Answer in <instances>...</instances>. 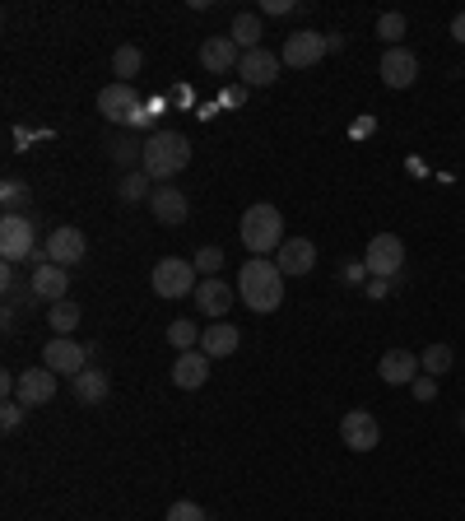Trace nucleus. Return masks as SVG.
<instances>
[{"label":"nucleus","instance_id":"obj_13","mask_svg":"<svg viewBox=\"0 0 465 521\" xmlns=\"http://www.w3.org/2000/svg\"><path fill=\"white\" fill-rule=\"evenodd\" d=\"M56 387H61V377H56L52 368H28V373H19V391H14V401L33 410V405L56 401Z\"/></svg>","mask_w":465,"mask_h":521},{"label":"nucleus","instance_id":"obj_31","mask_svg":"<svg viewBox=\"0 0 465 521\" xmlns=\"http://www.w3.org/2000/svg\"><path fill=\"white\" fill-rule=\"evenodd\" d=\"M149 182H154V177H149L145 168H140V173H126V177H121V201H140V196H154V191H149Z\"/></svg>","mask_w":465,"mask_h":521},{"label":"nucleus","instance_id":"obj_14","mask_svg":"<svg viewBox=\"0 0 465 521\" xmlns=\"http://www.w3.org/2000/svg\"><path fill=\"white\" fill-rule=\"evenodd\" d=\"M419 80V56L410 47H386L382 52V84L386 89H410Z\"/></svg>","mask_w":465,"mask_h":521},{"label":"nucleus","instance_id":"obj_2","mask_svg":"<svg viewBox=\"0 0 465 521\" xmlns=\"http://www.w3.org/2000/svg\"><path fill=\"white\" fill-rule=\"evenodd\" d=\"M186 163H191V140L186 135H177V131H154L145 140V168L154 182H173L177 173H182Z\"/></svg>","mask_w":465,"mask_h":521},{"label":"nucleus","instance_id":"obj_21","mask_svg":"<svg viewBox=\"0 0 465 521\" xmlns=\"http://www.w3.org/2000/svg\"><path fill=\"white\" fill-rule=\"evenodd\" d=\"M149 210H154V219H159L163 228H177V224H186L191 205H186V196L177 187H154V196H149Z\"/></svg>","mask_w":465,"mask_h":521},{"label":"nucleus","instance_id":"obj_9","mask_svg":"<svg viewBox=\"0 0 465 521\" xmlns=\"http://www.w3.org/2000/svg\"><path fill=\"white\" fill-rule=\"evenodd\" d=\"M321 56H326V33H312V28H303V33H289L284 38V52H279V61L289 70H307L317 66Z\"/></svg>","mask_w":465,"mask_h":521},{"label":"nucleus","instance_id":"obj_32","mask_svg":"<svg viewBox=\"0 0 465 521\" xmlns=\"http://www.w3.org/2000/svg\"><path fill=\"white\" fill-rule=\"evenodd\" d=\"M0 201H5V214H19V205L28 201V187L19 177H5V191H0Z\"/></svg>","mask_w":465,"mask_h":521},{"label":"nucleus","instance_id":"obj_26","mask_svg":"<svg viewBox=\"0 0 465 521\" xmlns=\"http://www.w3.org/2000/svg\"><path fill=\"white\" fill-rule=\"evenodd\" d=\"M140 66H145V52H140L135 42H126V47H117V56H112V75H117L121 84H131L135 75H140Z\"/></svg>","mask_w":465,"mask_h":521},{"label":"nucleus","instance_id":"obj_7","mask_svg":"<svg viewBox=\"0 0 465 521\" xmlns=\"http://www.w3.org/2000/svg\"><path fill=\"white\" fill-rule=\"evenodd\" d=\"M42 368H52L56 377H75L89 368V345H75L70 335H56V340H47V349H42Z\"/></svg>","mask_w":465,"mask_h":521},{"label":"nucleus","instance_id":"obj_5","mask_svg":"<svg viewBox=\"0 0 465 521\" xmlns=\"http://www.w3.org/2000/svg\"><path fill=\"white\" fill-rule=\"evenodd\" d=\"M196 261H182V256H163V261H154V275H149V284H154V294L159 298H186L196 294Z\"/></svg>","mask_w":465,"mask_h":521},{"label":"nucleus","instance_id":"obj_15","mask_svg":"<svg viewBox=\"0 0 465 521\" xmlns=\"http://www.w3.org/2000/svg\"><path fill=\"white\" fill-rule=\"evenodd\" d=\"M28 289H33V298H42L47 308L52 303H61V298H70V270L66 266H33V275H28Z\"/></svg>","mask_w":465,"mask_h":521},{"label":"nucleus","instance_id":"obj_17","mask_svg":"<svg viewBox=\"0 0 465 521\" xmlns=\"http://www.w3.org/2000/svg\"><path fill=\"white\" fill-rule=\"evenodd\" d=\"M275 266L284 270V280H298V275L317 266V247L307 238H284V247L275 252Z\"/></svg>","mask_w":465,"mask_h":521},{"label":"nucleus","instance_id":"obj_39","mask_svg":"<svg viewBox=\"0 0 465 521\" xmlns=\"http://www.w3.org/2000/svg\"><path fill=\"white\" fill-rule=\"evenodd\" d=\"M452 38H456V42H465V10L452 19Z\"/></svg>","mask_w":465,"mask_h":521},{"label":"nucleus","instance_id":"obj_38","mask_svg":"<svg viewBox=\"0 0 465 521\" xmlns=\"http://www.w3.org/2000/svg\"><path fill=\"white\" fill-rule=\"evenodd\" d=\"M261 10H266V14H289V10H293V0H266Z\"/></svg>","mask_w":465,"mask_h":521},{"label":"nucleus","instance_id":"obj_37","mask_svg":"<svg viewBox=\"0 0 465 521\" xmlns=\"http://www.w3.org/2000/svg\"><path fill=\"white\" fill-rule=\"evenodd\" d=\"M386 294H391V280H368V298H377V303H382Z\"/></svg>","mask_w":465,"mask_h":521},{"label":"nucleus","instance_id":"obj_10","mask_svg":"<svg viewBox=\"0 0 465 521\" xmlns=\"http://www.w3.org/2000/svg\"><path fill=\"white\" fill-rule=\"evenodd\" d=\"M84 252H89V238H84V228L75 224H56L52 238H47V256H52V266H80Z\"/></svg>","mask_w":465,"mask_h":521},{"label":"nucleus","instance_id":"obj_34","mask_svg":"<svg viewBox=\"0 0 465 521\" xmlns=\"http://www.w3.org/2000/svg\"><path fill=\"white\" fill-rule=\"evenodd\" d=\"M163 521H210V517H205V508H200V503H186V498H177Z\"/></svg>","mask_w":465,"mask_h":521},{"label":"nucleus","instance_id":"obj_25","mask_svg":"<svg viewBox=\"0 0 465 521\" xmlns=\"http://www.w3.org/2000/svg\"><path fill=\"white\" fill-rule=\"evenodd\" d=\"M80 303H75V298H61V303H52V308H47V326H52L56 335H70L75 331V326H80Z\"/></svg>","mask_w":465,"mask_h":521},{"label":"nucleus","instance_id":"obj_19","mask_svg":"<svg viewBox=\"0 0 465 521\" xmlns=\"http://www.w3.org/2000/svg\"><path fill=\"white\" fill-rule=\"evenodd\" d=\"M242 61V47L233 38H205L200 42V66L210 70V75H228V70H238Z\"/></svg>","mask_w":465,"mask_h":521},{"label":"nucleus","instance_id":"obj_35","mask_svg":"<svg viewBox=\"0 0 465 521\" xmlns=\"http://www.w3.org/2000/svg\"><path fill=\"white\" fill-rule=\"evenodd\" d=\"M24 410H28V405L5 401V405H0V428H5V433H14V428L24 424Z\"/></svg>","mask_w":465,"mask_h":521},{"label":"nucleus","instance_id":"obj_22","mask_svg":"<svg viewBox=\"0 0 465 521\" xmlns=\"http://www.w3.org/2000/svg\"><path fill=\"white\" fill-rule=\"evenodd\" d=\"M233 298H238V294H233L224 280H200L196 284V308L205 312L210 321H224V312L233 308Z\"/></svg>","mask_w":465,"mask_h":521},{"label":"nucleus","instance_id":"obj_6","mask_svg":"<svg viewBox=\"0 0 465 521\" xmlns=\"http://www.w3.org/2000/svg\"><path fill=\"white\" fill-rule=\"evenodd\" d=\"M400 266H405V242L396 233H377L368 242V252H363V270H368L372 280H396Z\"/></svg>","mask_w":465,"mask_h":521},{"label":"nucleus","instance_id":"obj_27","mask_svg":"<svg viewBox=\"0 0 465 521\" xmlns=\"http://www.w3.org/2000/svg\"><path fill=\"white\" fill-rule=\"evenodd\" d=\"M419 363H424V373H428V377H442V373H452L456 354H452V345H438V340H433V345H428L424 354H419Z\"/></svg>","mask_w":465,"mask_h":521},{"label":"nucleus","instance_id":"obj_28","mask_svg":"<svg viewBox=\"0 0 465 521\" xmlns=\"http://www.w3.org/2000/svg\"><path fill=\"white\" fill-rule=\"evenodd\" d=\"M168 345H173L177 354H186V349H200V331H196V321H182V317H177L173 326H168Z\"/></svg>","mask_w":465,"mask_h":521},{"label":"nucleus","instance_id":"obj_3","mask_svg":"<svg viewBox=\"0 0 465 521\" xmlns=\"http://www.w3.org/2000/svg\"><path fill=\"white\" fill-rule=\"evenodd\" d=\"M242 247H247V256H270L284 247V214L275 210V205H252V210L242 214Z\"/></svg>","mask_w":465,"mask_h":521},{"label":"nucleus","instance_id":"obj_20","mask_svg":"<svg viewBox=\"0 0 465 521\" xmlns=\"http://www.w3.org/2000/svg\"><path fill=\"white\" fill-rule=\"evenodd\" d=\"M242 345V331L233 321H210V331H200V354H210V359H228V354H238Z\"/></svg>","mask_w":465,"mask_h":521},{"label":"nucleus","instance_id":"obj_11","mask_svg":"<svg viewBox=\"0 0 465 521\" xmlns=\"http://www.w3.org/2000/svg\"><path fill=\"white\" fill-rule=\"evenodd\" d=\"M279 70H284L279 52H266V47H256V52H242V61H238V80H242V84H252V89H266V84L279 80Z\"/></svg>","mask_w":465,"mask_h":521},{"label":"nucleus","instance_id":"obj_23","mask_svg":"<svg viewBox=\"0 0 465 521\" xmlns=\"http://www.w3.org/2000/svg\"><path fill=\"white\" fill-rule=\"evenodd\" d=\"M107 391H112V377H107L103 368H84V373L70 382V396L80 405H103Z\"/></svg>","mask_w":465,"mask_h":521},{"label":"nucleus","instance_id":"obj_33","mask_svg":"<svg viewBox=\"0 0 465 521\" xmlns=\"http://www.w3.org/2000/svg\"><path fill=\"white\" fill-rule=\"evenodd\" d=\"M191 261H196L200 275H210V280H214V275H219V266H224V252H219V247H200Z\"/></svg>","mask_w":465,"mask_h":521},{"label":"nucleus","instance_id":"obj_16","mask_svg":"<svg viewBox=\"0 0 465 521\" xmlns=\"http://www.w3.org/2000/svg\"><path fill=\"white\" fill-rule=\"evenodd\" d=\"M419 373H424V363H419V354H410V349H386L382 363H377V377H382L386 387H410Z\"/></svg>","mask_w":465,"mask_h":521},{"label":"nucleus","instance_id":"obj_4","mask_svg":"<svg viewBox=\"0 0 465 521\" xmlns=\"http://www.w3.org/2000/svg\"><path fill=\"white\" fill-rule=\"evenodd\" d=\"M33 252H38V224L28 214H5L0 219V256H5V266H19Z\"/></svg>","mask_w":465,"mask_h":521},{"label":"nucleus","instance_id":"obj_40","mask_svg":"<svg viewBox=\"0 0 465 521\" xmlns=\"http://www.w3.org/2000/svg\"><path fill=\"white\" fill-rule=\"evenodd\" d=\"M345 47V33H326V52H340Z\"/></svg>","mask_w":465,"mask_h":521},{"label":"nucleus","instance_id":"obj_41","mask_svg":"<svg viewBox=\"0 0 465 521\" xmlns=\"http://www.w3.org/2000/svg\"><path fill=\"white\" fill-rule=\"evenodd\" d=\"M461 428H465V415H461Z\"/></svg>","mask_w":465,"mask_h":521},{"label":"nucleus","instance_id":"obj_24","mask_svg":"<svg viewBox=\"0 0 465 521\" xmlns=\"http://www.w3.org/2000/svg\"><path fill=\"white\" fill-rule=\"evenodd\" d=\"M228 38L238 42L242 52H256V47H261V19H256L252 10L233 14V24H228Z\"/></svg>","mask_w":465,"mask_h":521},{"label":"nucleus","instance_id":"obj_36","mask_svg":"<svg viewBox=\"0 0 465 521\" xmlns=\"http://www.w3.org/2000/svg\"><path fill=\"white\" fill-rule=\"evenodd\" d=\"M410 391H414V401H433V396H438V377L419 373V377L410 382Z\"/></svg>","mask_w":465,"mask_h":521},{"label":"nucleus","instance_id":"obj_18","mask_svg":"<svg viewBox=\"0 0 465 521\" xmlns=\"http://www.w3.org/2000/svg\"><path fill=\"white\" fill-rule=\"evenodd\" d=\"M210 354H200V349H186V354H177L173 363V387L182 391H200L205 382H210Z\"/></svg>","mask_w":465,"mask_h":521},{"label":"nucleus","instance_id":"obj_12","mask_svg":"<svg viewBox=\"0 0 465 521\" xmlns=\"http://www.w3.org/2000/svg\"><path fill=\"white\" fill-rule=\"evenodd\" d=\"M340 438H345L349 452H372L377 442H382V424L368 415V410H349L340 419Z\"/></svg>","mask_w":465,"mask_h":521},{"label":"nucleus","instance_id":"obj_29","mask_svg":"<svg viewBox=\"0 0 465 521\" xmlns=\"http://www.w3.org/2000/svg\"><path fill=\"white\" fill-rule=\"evenodd\" d=\"M112 163H121V168L145 163V145H140L135 135H121V140H112Z\"/></svg>","mask_w":465,"mask_h":521},{"label":"nucleus","instance_id":"obj_1","mask_svg":"<svg viewBox=\"0 0 465 521\" xmlns=\"http://www.w3.org/2000/svg\"><path fill=\"white\" fill-rule=\"evenodd\" d=\"M238 298L252 312H275L284 303V270L275 261H266V256H252L238 275Z\"/></svg>","mask_w":465,"mask_h":521},{"label":"nucleus","instance_id":"obj_8","mask_svg":"<svg viewBox=\"0 0 465 521\" xmlns=\"http://www.w3.org/2000/svg\"><path fill=\"white\" fill-rule=\"evenodd\" d=\"M98 112H103L107 121H117V126H135V121L145 117V112H140V94H135L131 84H121V80L103 84V94H98Z\"/></svg>","mask_w":465,"mask_h":521},{"label":"nucleus","instance_id":"obj_30","mask_svg":"<svg viewBox=\"0 0 465 521\" xmlns=\"http://www.w3.org/2000/svg\"><path fill=\"white\" fill-rule=\"evenodd\" d=\"M405 14H396V10H386L382 19H377V38L386 42V47H400V38H405Z\"/></svg>","mask_w":465,"mask_h":521}]
</instances>
